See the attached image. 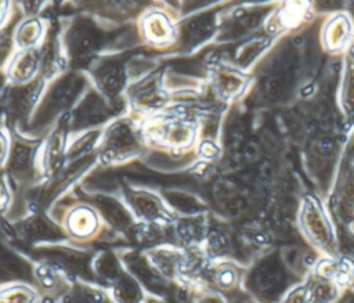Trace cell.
<instances>
[{"label": "cell", "mask_w": 354, "mask_h": 303, "mask_svg": "<svg viewBox=\"0 0 354 303\" xmlns=\"http://www.w3.org/2000/svg\"><path fill=\"white\" fill-rule=\"evenodd\" d=\"M82 86V77H77L75 75L65 76L62 80L57 82L53 87V90L48 93V98L41 107L40 116H43L46 120L48 116H54L58 113L59 109L68 107L76 93L79 91Z\"/></svg>", "instance_id": "cell-1"}, {"label": "cell", "mask_w": 354, "mask_h": 303, "mask_svg": "<svg viewBox=\"0 0 354 303\" xmlns=\"http://www.w3.org/2000/svg\"><path fill=\"white\" fill-rule=\"evenodd\" d=\"M136 145H137L136 138L131 130L129 129V126L118 125L113 129H111L108 143H106V149L112 158H116V155L119 156L120 154H124V152L129 154Z\"/></svg>", "instance_id": "cell-2"}, {"label": "cell", "mask_w": 354, "mask_h": 303, "mask_svg": "<svg viewBox=\"0 0 354 303\" xmlns=\"http://www.w3.org/2000/svg\"><path fill=\"white\" fill-rule=\"evenodd\" d=\"M21 232L28 239H54L59 237V231L55 226L50 224L41 217H33L21 226Z\"/></svg>", "instance_id": "cell-3"}, {"label": "cell", "mask_w": 354, "mask_h": 303, "mask_svg": "<svg viewBox=\"0 0 354 303\" xmlns=\"http://www.w3.org/2000/svg\"><path fill=\"white\" fill-rule=\"evenodd\" d=\"M39 64V53L36 50H28L19 54L11 65L10 75L14 80H28L36 71Z\"/></svg>", "instance_id": "cell-4"}, {"label": "cell", "mask_w": 354, "mask_h": 303, "mask_svg": "<svg viewBox=\"0 0 354 303\" xmlns=\"http://www.w3.org/2000/svg\"><path fill=\"white\" fill-rule=\"evenodd\" d=\"M144 29L147 36L152 42H158V43L169 40L170 35L173 33L169 19L159 12H155L147 17V19L144 21Z\"/></svg>", "instance_id": "cell-5"}, {"label": "cell", "mask_w": 354, "mask_h": 303, "mask_svg": "<svg viewBox=\"0 0 354 303\" xmlns=\"http://www.w3.org/2000/svg\"><path fill=\"white\" fill-rule=\"evenodd\" d=\"M97 80H98L101 89L106 94H109V95L116 94L119 91V89L122 87L123 80H124L123 71L119 65L108 64V65L98 69Z\"/></svg>", "instance_id": "cell-6"}, {"label": "cell", "mask_w": 354, "mask_h": 303, "mask_svg": "<svg viewBox=\"0 0 354 303\" xmlns=\"http://www.w3.org/2000/svg\"><path fill=\"white\" fill-rule=\"evenodd\" d=\"M133 208L137 210V213L148 220L162 219L165 216V210L162 209V205L158 202L156 198L148 195V194H136L130 198Z\"/></svg>", "instance_id": "cell-7"}, {"label": "cell", "mask_w": 354, "mask_h": 303, "mask_svg": "<svg viewBox=\"0 0 354 303\" xmlns=\"http://www.w3.org/2000/svg\"><path fill=\"white\" fill-rule=\"evenodd\" d=\"M97 203L102 210L104 217H106L112 224H115L119 228L129 226L130 216L119 202L111 198H98Z\"/></svg>", "instance_id": "cell-8"}, {"label": "cell", "mask_w": 354, "mask_h": 303, "mask_svg": "<svg viewBox=\"0 0 354 303\" xmlns=\"http://www.w3.org/2000/svg\"><path fill=\"white\" fill-rule=\"evenodd\" d=\"M29 274V268L15 255L0 252V281L14 279L17 277H25Z\"/></svg>", "instance_id": "cell-9"}, {"label": "cell", "mask_w": 354, "mask_h": 303, "mask_svg": "<svg viewBox=\"0 0 354 303\" xmlns=\"http://www.w3.org/2000/svg\"><path fill=\"white\" fill-rule=\"evenodd\" d=\"M69 227H71V231H73L77 235H87L95 227V216L90 209H86V208L76 209L71 214Z\"/></svg>", "instance_id": "cell-10"}, {"label": "cell", "mask_w": 354, "mask_h": 303, "mask_svg": "<svg viewBox=\"0 0 354 303\" xmlns=\"http://www.w3.org/2000/svg\"><path fill=\"white\" fill-rule=\"evenodd\" d=\"M64 303H109L106 296L91 288H80L71 293Z\"/></svg>", "instance_id": "cell-11"}, {"label": "cell", "mask_w": 354, "mask_h": 303, "mask_svg": "<svg viewBox=\"0 0 354 303\" xmlns=\"http://www.w3.org/2000/svg\"><path fill=\"white\" fill-rule=\"evenodd\" d=\"M30 155H32V149L29 145L17 144L14 147L12 156H11V165H10L11 169L17 173L26 172L30 163Z\"/></svg>", "instance_id": "cell-12"}, {"label": "cell", "mask_w": 354, "mask_h": 303, "mask_svg": "<svg viewBox=\"0 0 354 303\" xmlns=\"http://www.w3.org/2000/svg\"><path fill=\"white\" fill-rule=\"evenodd\" d=\"M39 36H40V24L35 21H29L19 28L17 33V42L19 43L21 47H28L33 44L39 39Z\"/></svg>", "instance_id": "cell-13"}, {"label": "cell", "mask_w": 354, "mask_h": 303, "mask_svg": "<svg viewBox=\"0 0 354 303\" xmlns=\"http://www.w3.org/2000/svg\"><path fill=\"white\" fill-rule=\"evenodd\" d=\"M33 293L25 288H11L0 293V303H30Z\"/></svg>", "instance_id": "cell-14"}, {"label": "cell", "mask_w": 354, "mask_h": 303, "mask_svg": "<svg viewBox=\"0 0 354 303\" xmlns=\"http://www.w3.org/2000/svg\"><path fill=\"white\" fill-rule=\"evenodd\" d=\"M6 190H7L6 185L0 181V209H4L8 202V194Z\"/></svg>", "instance_id": "cell-15"}, {"label": "cell", "mask_w": 354, "mask_h": 303, "mask_svg": "<svg viewBox=\"0 0 354 303\" xmlns=\"http://www.w3.org/2000/svg\"><path fill=\"white\" fill-rule=\"evenodd\" d=\"M6 149H7V147H6V140H4V137L0 134V162H3V159H4Z\"/></svg>", "instance_id": "cell-16"}, {"label": "cell", "mask_w": 354, "mask_h": 303, "mask_svg": "<svg viewBox=\"0 0 354 303\" xmlns=\"http://www.w3.org/2000/svg\"><path fill=\"white\" fill-rule=\"evenodd\" d=\"M3 8H4V4L0 3V18H1V10H3Z\"/></svg>", "instance_id": "cell-17"}]
</instances>
